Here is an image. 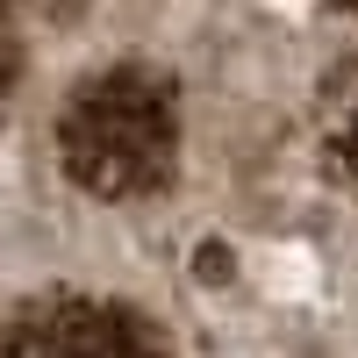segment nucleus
<instances>
[{"label": "nucleus", "mask_w": 358, "mask_h": 358, "mask_svg": "<svg viewBox=\"0 0 358 358\" xmlns=\"http://www.w3.org/2000/svg\"><path fill=\"white\" fill-rule=\"evenodd\" d=\"M330 8H344V15H358V0H330Z\"/></svg>", "instance_id": "20e7f679"}, {"label": "nucleus", "mask_w": 358, "mask_h": 358, "mask_svg": "<svg viewBox=\"0 0 358 358\" xmlns=\"http://www.w3.org/2000/svg\"><path fill=\"white\" fill-rule=\"evenodd\" d=\"M337 165H344V172L358 179V108L344 115V129H337Z\"/></svg>", "instance_id": "7ed1b4c3"}, {"label": "nucleus", "mask_w": 358, "mask_h": 358, "mask_svg": "<svg viewBox=\"0 0 358 358\" xmlns=\"http://www.w3.org/2000/svg\"><path fill=\"white\" fill-rule=\"evenodd\" d=\"M194 265H201V280H229V265H236V258H229V244H201Z\"/></svg>", "instance_id": "f03ea898"}, {"label": "nucleus", "mask_w": 358, "mask_h": 358, "mask_svg": "<svg viewBox=\"0 0 358 358\" xmlns=\"http://www.w3.org/2000/svg\"><path fill=\"white\" fill-rule=\"evenodd\" d=\"M65 158L79 179L108 201L129 194H158L172 165H179V101L158 72L143 65H115L79 94L65 115Z\"/></svg>", "instance_id": "f257e3e1"}]
</instances>
